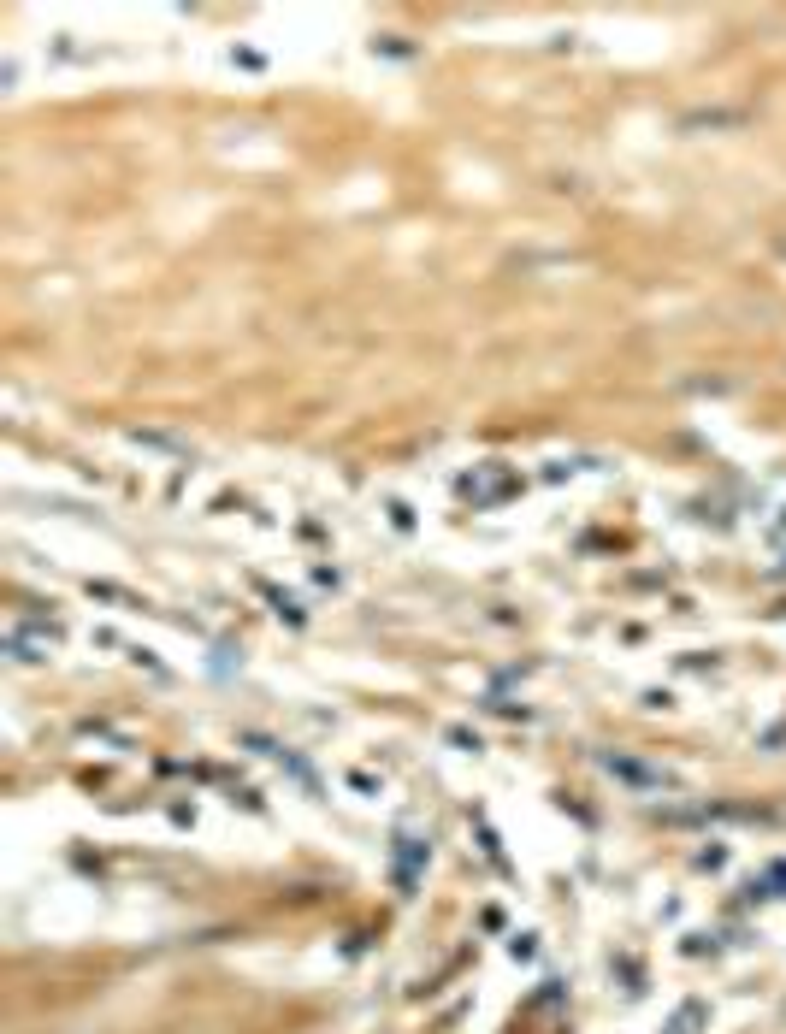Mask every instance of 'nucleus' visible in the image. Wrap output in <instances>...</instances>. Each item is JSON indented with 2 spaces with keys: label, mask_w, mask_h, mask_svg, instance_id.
Instances as JSON below:
<instances>
[{
  "label": "nucleus",
  "mask_w": 786,
  "mask_h": 1034,
  "mask_svg": "<svg viewBox=\"0 0 786 1034\" xmlns=\"http://www.w3.org/2000/svg\"><path fill=\"white\" fill-rule=\"evenodd\" d=\"M48 645H54V639H30L24 627H6V650H12V662H42Z\"/></svg>",
  "instance_id": "1"
},
{
  "label": "nucleus",
  "mask_w": 786,
  "mask_h": 1034,
  "mask_svg": "<svg viewBox=\"0 0 786 1034\" xmlns=\"http://www.w3.org/2000/svg\"><path fill=\"white\" fill-rule=\"evenodd\" d=\"M261 597L272 603V609H278V615H284V621H290V627H302V621H308V615H302V603H296L290 591H278V585H266V580H261Z\"/></svg>",
  "instance_id": "2"
},
{
  "label": "nucleus",
  "mask_w": 786,
  "mask_h": 1034,
  "mask_svg": "<svg viewBox=\"0 0 786 1034\" xmlns=\"http://www.w3.org/2000/svg\"><path fill=\"white\" fill-rule=\"evenodd\" d=\"M603 763H609V775L633 780V786H668V780L656 775V769H639V763H627V757H603Z\"/></svg>",
  "instance_id": "3"
}]
</instances>
